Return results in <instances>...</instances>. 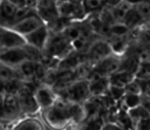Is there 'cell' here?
Wrapping results in <instances>:
<instances>
[{
  "label": "cell",
  "mask_w": 150,
  "mask_h": 130,
  "mask_svg": "<svg viewBox=\"0 0 150 130\" xmlns=\"http://www.w3.org/2000/svg\"><path fill=\"white\" fill-rule=\"evenodd\" d=\"M42 120L54 130H65L77 124L86 117V110L81 103H73L59 97L50 109L42 111Z\"/></svg>",
  "instance_id": "1"
},
{
  "label": "cell",
  "mask_w": 150,
  "mask_h": 130,
  "mask_svg": "<svg viewBox=\"0 0 150 130\" xmlns=\"http://www.w3.org/2000/svg\"><path fill=\"white\" fill-rule=\"evenodd\" d=\"M47 54L52 58H57L60 60H64L71 54L73 49L72 43L69 39L65 37L63 33H58L54 35H50L47 44L45 48Z\"/></svg>",
  "instance_id": "2"
},
{
  "label": "cell",
  "mask_w": 150,
  "mask_h": 130,
  "mask_svg": "<svg viewBox=\"0 0 150 130\" xmlns=\"http://www.w3.org/2000/svg\"><path fill=\"white\" fill-rule=\"evenodd\" d=\"M90 81L88 80H76L73 81L66 91L59 97L68 99L73 103H81L88 100L91 96Z\"/></svg>",
  "instance_id": "3"
},
{
  "label": "cell",
  "mask_w": 150,
  "mask_h": 130,
  "mask_svg": "<svg viewBox=\"0 0 150 130\" xmlns=\"http://www.w3.org/2000/svg\"><path fill=\"white\" fill-rule=\"evenodd\" d=\"M25 45L24 36L18 34L11 28L0 27V52L13 48L24 47Z\"/></svg>",
  "instance_id": "4"
},
{
  "label": "cell",
  "mask_w": 150,
  "mask_h": 130,
  "mask_svg": "<svg viewBox=\"0 0 150 130\" xmlns=\"http://www.w3.org/2000/svg\"><path fill=\"white\" fill-rule=\"evenodd\" d=\"M22 117H24V115L22 113L21 105H20L17 95L5 94L2 108V117H1L0 121L5 120V121H8L11 122V124H13V122H16Z\"/></svg>",
  "instance_id": "5"
},
{
  "label": "cell",
  "mask_w": 150,
  "mask_h": 130,
  "mask_svg": "<svg viewBox=\"0 0 150 130\" xmlns=\"http://www.w3.org/2000/svg\"><path fill=\"white\" fill-rule=\"evenodd\" d=\"M34 97L40 112L50 109L58 99V95L54 92L52 87L47 84H41L36 87L34 91Z\"/></svg>",
  "instance_id": "6"
},
{
  "label": "cell",
  "mask_w": 150,
  "mask_h": 130,
  "mask_svg": "<svg viewBox=\"0 0 150 130\" xmlns=\"http://www.w3.org/2000/svg\"><path fill=\"white\" fill-rule=\"evenodd\" d=\"M44 25H45V23L42 21V19L38 15V13H33L32 15L26 17L25 19L15 23L11 27V29L13 30L15 32H17L20 35L25 36Z\"/></svg>",
  "instance_id": "7"
},
{
  "label": "cell",
  "mask_w": 150,
  "mask_h": 130,
  "mask_svg": "<svg viewBox=\"0 0 150 130\" xmlns=\"http://www.w3.org/2000/svg\"><path fill=\"white\" fill-rule=\"evenodd\" d=\"M121 60L115 54H111L108 58H104L101 62H99L93 69L92 74H96L101 77H109L114 73L118 72L120 70Z\"/></svg>",
  "instance_id": "8"
},
{
  "label": "cell",
  "mask_w": 150,
  "mask_h": 130,
  "mask_svg": "<svg viewBox=\"0 0 150 130\" xmlns=\"http://www.w3.org/2000/svg\"><path fill=\"white\" fill-rule=\"evenodd\" d=\"M36 13L47 26L54 24L60 19L56 0H39Z\"/></svg>",
  "instance_id": "9"
},
{
  "label": "cell",
  "mask_w": 150,
  "mask_h": 130,
  "mask_svg": "<svg viewBox=\"0 0 150 130\" xmlns=\"http://www.w3.org/2000/svg\"><path fill=\"white\" fill-rule=\"evenodd\" d=\"M112 53V47L106 41H96L88 47V62L93 66H96L99 62L108 58Z\"/></svg>",
  "instance_id": "10"
},
{
  "label": "cell",
  "mask_w": 150,
  "mask_h": 130,
  "mask_svg": "<svg viewBox=\"0 0 150 130\" xmlns=\"http://www.w3.org/2000/svg\"><path fill=\"white\" fill-rule=\"evenodd\" d=\"M50 35V29H48V26L44 25L42 27L38 28L35 31L25 35L24 38H25L26 44L32 46V47L37 48L39 50H43L45 48L46 44H47Z\"/></svg>",
  "instance_id": "11"
},
{
  "label": "cell",
  "mask_w": 150,
  "mask_h": 130,
  "mask_svg": "<svg viewBox=\"0 0 150 130\" xmlns=\"http://www.w3.org/2000/svg\"><path fill=\"white\" fill-rule=\"evenodd\" d=\"M27 60L28 56L24 47L13 48L0 52V63H3L4 65L15 69H17L22 63Z\"/></svg>",
  "instance_id": "12"
},
{
  "label": "cell",
  "mask_w": 150,
  "mask_h": 130,
  "mask_svg": "<svg viewBox=\"0 0 150 130\" xmlns=\"http://www.w3.org/2000/svg\"><path fill=\"white\" fill-rule=\"evenodd\" d=\"M11 130H45L43 122L36 116H24L9 125Z\"/></svg>",
  "instance_id": "13"
},
{
  "label": "cell",
  "mask_w": 150,
  "mask_h": 130,
  "mask_svg": "<svg viewBox=\"0 0 150 130\" xmlns=\"http://www.w3.org/2000/svg\"><path fill=\"white\" fill-rule=\"evenodd\" d=\"M136 79V75L127 71H118L109 77L110 86L119 87V88H125L131 82Z\"/></svg>",
  "instance_id": "14"
},
{
  "label": "cell",
  "mask_w": 150,
  "mask_h": 130,
  "mask_svg": "<svg viewBox=\"0 0 150 130\" xmlns=\"http://www.w3.org/2000/svg\"><path fill=\"white\" fill-rule=\"evenodd\" d=\"M19 76L22 80L30 82L31 79H35L34 73H35V62L32 60H25L17 68Z\"/></svg>",
  "instance_id": "15"
},
{
  "label": "cell",
  "mask_w": 150,
  "mask_h": 130,
  "mask_svg": "<svg viewBox=\"0 0 150 130\" xmlns=\"http://www.w3.org/2000/svg\"><path fill=\"white\" fill-rule=\"evenodd\" d=\"M15 78H20L17 69L0 63V84L4 85Z\"/></svg>",
  "instance_id": "16"
},
{
  "label": "cell",
  "mask_w": 150,
  "mask_h": 130,
  "mask_svg": "<svg viewBox=\"0 0 150 130\" xmlns=\"http://www.w3.org/2000/svg\"><path fill=\"white\" fill-rule=\"evenodd\" d=\"M132 6H133V4L125 2V1L119 2L117 5H115L114 7H112V18L116 22L122 23L125 15H127V11L132 8Z\"/></svg>",
  "instance_id": "17"
},
{
  "label": "cell",
  "mask_w": 150,
  "mask_h": 130,
  "mask_svg": "<svg viewBox=\"0 0 150 130\" xmlns=\"http://www.w3.org/2000/svg\"><path fill=\"white\" fill-rule=\"evenodd\" d=\"M141 23H143V21H142V19L140 18V15H138L137 11H135V8L132 6V8L129 9L127 15H125L122 24L127 28H133Z\"/></svg>",
  "instance_id": "18"
},
{
  "label": "cell",
  "mask_w": 150,
  "mask_h": 130,
  "mask_svg": "<svg viewBox=\"0 0 150 130\" xmlns=\"http://www.w3.org/2000/svg\"><path fill=\"white\" fill-rule=\"evenodd\" d=\"M133 7L135 11L138 13L142 21L148 22L150 21V2H144V1H140L135 4H133Z\"/></svg>",
  "instance_id": "19"
},
{
  "label": "cell",
  "mask_w": 150,
  "mask_h": 130,
  "mask_svg": "<svg viewBox=\"0 0 150 130\" xmlns=\"http://www.w3.org/2000/svg\"><path fill=\"white\" fill-rule=\"evenodd\" d=\"M24 83V80H22L21 78H15L13 80H11L9 82H7L6 84L3 85V92L5 94H13L17 95L19 90L21 89L22 85Z\"/></svg>",
  "instance_id": "20"
},
{
  "label": "cell",
  "mask_w": 150,
  "mask_h": 130,
  "mask_svg": "<svg viewBox=\"0 0 150 130\" xmlns=\"http://www.w3.org/2000/svg\"><path fill=\"white\" fill-rule=\"evenodd\" d=\"M125 103L129 110L135 109V108L141 105L142 99L139 94H131V93H125L123 96Z\"/></svg>",
  "instance_id": "21"
},
{
  "label": "cell",
  "mask_w": 150,
  "mask_h": 130,
  "mask_svg": "<svg viewBox=\"0 0 150 130\" xmlns=\"http://www.w3.org/2000/svg\"><path fill=\"white\" fill-rule=\"evenodd\" d=\"M104 4H106V0H83L82 2L86 13L98 11L104 6Z\"/></svg>",
  "instance_id": "22"
},
{
  "label": "cell",
  "mask_w": 150,
  "mask_h": 130,
  "mask_svg": "<svg viewBox=\"0 0 150 130\" xmlns=\"http://www.w3.org/2000/svg\"><path fill=\"white\" fill-rule=\"evenodd\" d=\"M136 77H137L138 79L150 77V60H144V62L140 63V66H139V69H138V71H137Z\"/></svg>",
  "instance_id": "23"
},
{
  "label": "cell",
  "mask_w": 150,
  "mask_h": 130,
  "mask_svg": "<svg viewBox=\"0 0 150 130\" xmlns=\"http://www.w3.org/2000/svg\"><path fill=\"white\" fill-rule=\"evenodd\" d=\"M35 79L37 80H43L44 78L47 77V69L45 65L42 62H36L35 63V73H34Z\"/></svg>",
  "instance_id": "24"
},
{
  "label": "cell",
  "mask_w": 150,
  "mask_h": 130,
  "mask_svg": "<svg viewBox=\"0 0 150 130\" xmlns=\"http://www.w3.org/2000/svg\"><path fill=\"white\" fill-rule=\"evenodd\" d=\"M109 91H110L111 95L114 99H119L121 97L125 96V88H119V87H114V86H110L109 88Z\"/></svg>",
  "instance_id": "25"
},
{
  "label": "cell",
  "mask_w": 150,
  "mask_h": 130,
  "mask_svg": "<svg viewBox=\"0 0 150 130\" xmlns=\"http://www.w3.org/2000/svg\"><path fill=\"white\" fill-rule=\"evenodd\" d=\"M137 130H150V118L138 122Z\"/></svg>",
  "instance_id": "26"
},
{
  "label": "cell",
  "mask_w": 150,
  "mask_h": 130,
  "mask_svg": "<svg viewBox=\"0 0 150 130\" xmlns=\"http://www.w3.org/2000/svg\"><path fill=\"white\" fill-rule=\"evenodd\" d=\"M8 1H11L18 8H22V7L26 6V0H8Z\"/></svg>",
  "instance_id": "27"
},
{
  "label": "cell",
  "mask_w": 150,
  "mask_h": 130,
  "mask_svg": "<svg viewBox=\"0 0 150 130\" xmlns=\"http://www.w3.org/2000/svg\"><path fill=\"white\" fill-rule=\"evenodd\" d=\"M122 1H125L127 3H131V4H135V3L138 2V0H122Z\"/></svg>",
  "instance_id": "28"
},
{
  "label": "cell",
  "mask_w": 150,
  "mask_h": 130,
  "mask_svg": "<svg viewBox=\"0 0 150 130\" xmlns=\"http://www.w3.org/2000/svg\"><path fill=\"white\" fill-rule=\"evenodd\" d=\"M6 129H7V128H5L4 125L2 124V122L0 121V130H6Z\"/></svg>",
  "instance_id": "29"
},
{
  "label": "cell",
  "mask_w": 150,
  "mask_h": 130,
  "mask_svg": "<svg viewBox=\"0 0 150 130\" xmlns=\"http://www.w3.org/2000/svg\"><path fill=\"white\" fill-rule=\"evenodd\" d=\"M65 130H78V129H76V128L74 127V126H70V127H68V128H66Z\"/></svg>",
  "instance_id": "30"
},
{
  "label": "cell",
  "mask_w": 150,
  "mask_h": 130,
  "mask_svg": "<svg viewBox=\"0 0 150 130\" xmlns=\"http://www.w3.org/2000/svg\"><path fill=\"white\" fill-rule=\"evenodd\" d=\"M140 1H144V2H150V0H138V2Z\"/></svg>",
  "instance_id": "31"
},
{
  "label": "cell",
  "mask_w": 150,
  "mask_h": 130,
  "mask_svg": "<svg viewBox=\"0 0 150 130\" xmlns=\"http://www.w3.org/2000/svg\"><path fill=\"white\" fill-rule=\"evenodd\" d=\"M6 130H11V129H9V128H7V129Z\"/></svg>",
  "instance_id": "32"
},
{
  "label": "cell",
  "mask_w": 150,
  "mask_h": 130,
  "mask_svg": "<svg viewBox=\"0 0 150 130\" xmlns=\"http://www.w3.org/2000/svg\"><path fill=\"white\" fill-rule=\"evenodd\" d=\"M0 1H1V0H0Z\"/></svg>",
  "instance_id": "33"
}]
</instances>
